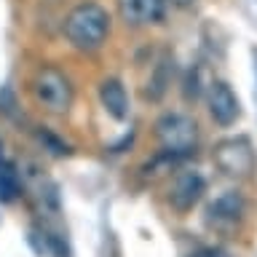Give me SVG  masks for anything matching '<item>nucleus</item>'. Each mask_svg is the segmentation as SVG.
I'll return each instance as SVG.
<instances>
[{"label":"nucleus","mask_w":257,"mask_h":257,"mask_svg":"<svg viewBox=\"0 0 257 257\" xmlns=\"http://www.w3.org/2000/svg\"><path fill=\"white\" fill-rule=\"evenodd\" d=\"M110 32V14L99 3H80L64 19V35L78 48H99Z\"/></svg>","instance_id":"f257e3e1"},{"label":"nucleus","mask_w":257,"mask_h":257,"mask_svg":"<svg viewBox=\"0 0 257 257\" xmlns=\"http://www.w3.org/2000/svg\"><path fill=\"white\" fill-rule=\"evenodd\" d=\"M156 137L161 142L164 153H172V156H188V153L196 148V123L188 115H180V112H169L156 123Z\"/></svg>","instance_id":"f03ea898"},{"label":"nucleus","mask_w":257,"mask_h":257,"mask_svg":"<svg viewBox=\"0 0 257 257\" xmlns=\"http://www.w3.org/2000/svg\"><path fill=\"white\" fill-rule=\"evenodd\" d=\"M35 99L51 112H67L72 104V86L70 80L54 67H43L38 72L35 83H32Z\"/></svg>","instance_id":"7ed1b4c3"},{"label":"nucleus","mask_w":257,"mask_h":257,"mask_svg":"<svg viewBox=\"0 0 257 257\" xmlns=\"http://www.w3.org/2000/svg\"><path fill=\"white\" fill-rule=\"evenodd\" d=\"M214 164L230 177H249L257 166L252 142L246 137H230L214 148Z\"/></svg>","instance_id":"20e7f679"},{"label":"nucleus","mask_w":257,"mask_h":257,"mask_svg":"<svg viewBox=\"0 0 257 257\" xmlns=\"http://www.w3.org/2000/svg\"><path fill=\"white\" fill-rule=\"evenodd\" d=\"M206 190V182L198 172H182L174 177L172 188H169V204H172L177 212H190L193 206L201 201Z\"/></svg>","instance_id":"39448f33"},{"label":"nucleus","mask_w":257,"mask_h":257,"mask_svg":"<svg viewBox=\"0 0 257 257\" xmlns=\"http://www.w3.org/2000/svg\"><path fill=\"white\" fill-rule=\"evenodd\" d=\"M209 112H212V118L220 126H233L241 115L236 94H233L230 86L222 83V80H214L212 88H209Z\"/></svg>","instance_id":"423d86ee"},{"label":"nucleus","mask_w":257,"mask_h":257,"mask_svg":"<svg viewBox=\"0 0 257 257\" xmlns=\"http://www.w3.org/2000/svg\"><path fill=\"white\" fill-rule=\"evenodd\" d=\"M241 214H244V198H241V193H236V190L222 193V196L214 198L206 209V220H209V225H214V228H230V225H236V220Z\"/></svg>","instance_id":"0eeeda50"},{"label":"nucleus","mask_w":257,"mask_h":257,"mask_svg":"<svg viewBox=\"0 0 257 257\" xmlns=\"http://www.w3.org/2000/svg\"><path fill=\"white\" fill-rule=\"evenodd\" d=\"M120 6V16H123L126 24H150L161 19V8H164V0H118Z\"/></svg>","instance_id":"6e6552de"},{"label":"nucleus","mask_w":257,"mask_h":257,"mask_svg":"<svg viewBox=\"0 0 257 257\" xmlns=\"http://www.w3.org/2000/svg\"><path fill=\"white\" fill-rule=\"evenodd\" d=\"M99 99L104 104V110L110 112L115 120H123L128 115V96L123 91V86L118 83V80H104V83L99 86Z\"/></svg>","instance_id":"1a4fd4ad"},{"label":"nucleus","mask_w":257,"mask_h":257,"mask_svg":"<svg viewBox=\"0 0 257 257\" xmlns=\"http://www.w3.org/2000/svg\"><path fill=\"white\" fill-rule=\"evenodd\" d=\"M19 196V180H16V174L11 172L8 166L0 169V201L8 204V201H14Z\"/></svg>","instance_id":"9d476101"},{"label":"nucleus","mask_w":257,"mask_h":257,"mask_svg":"<svg viewBox=\"0 0 257 257\" xmlns=\"http://www.w3.org/2000/svg\"><path fill=\"white\" fill-rule=\"evenodd\" d=\"M38 137H40V142H46L48 148H51V153H56V156H62V153H67V148H64V145H62L59 140H54L51 134H46V132H43V134H38Z\"/></svg>","instance_id":"9b49d317"},{"label":"nucleus","mask_w":257,"mask_h":257,"mask_svg":"<svg viewBox=\"0 0 257 257\" xmlns=\"http://www.w3.org/2000/svg\"><path fill=\"white\" fill-rule=\"evenodd\" d=\"M196 257H230V254L225 249H201Z\"/></svg>","instance_id":"f8f14e48"},{"label":"nucleus","mask_w":257,"mask_h":257,"mask_svg":"<svg viewBox=\"0 0 257 257\" xmlns=\"http://www.w3.org/2000/svg\"><path fill=\"white\" fill-rule=\"evenodd\" d=\"M164 3H172L177 8H188V6H193V0H164Z\"/></svg>","instance_id":"ddd939ff"}]
</instances>
